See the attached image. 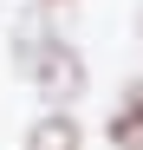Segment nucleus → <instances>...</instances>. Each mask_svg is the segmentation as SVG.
I'll list each match as a JSON object with an SVG mask.
<instances>
[{
    "label": "nucleus",
    "instance_id": "1",
    "mask_svg": "<svg viewBox=\"0 0 143 150\" xmlns=\"http://www.w3.org/2000/svg\"><path fill=\"white\" fill-rule=\"evenodd\" d=\"M20 65L33 72V85L46 91V98H59V105H72V98L85 91V59L72 52L65 39H46V33H20Z\"/></svg>",
    "mask_w": 143,
    "mask_h": 150
},
{
    "label": "nucleus",
    "instance_id": "2",
    "mask_svg": "<svg viewBox=\"0 0 143 150\" xmlns=\"http://www.w3.org/2000/svg\"><path fill=\"white\" fill-rule=\"evenodd\" d=\"M104 131H111V144H117V150H143V79H137V85H124V105L111 111Z\"/></svg>",
    "mask_w": 143,
    "mask_h": 150
},
{
    "label": "nucleus",
    "instance_id": "3",
    "mask_svg": "<svg viewBox=\"0 0 143 150\" xmlns=\"http://www.w3.org/2000/svg\"><path fill=\"white\" fill-rule=\"evenodd\" d=\"M26 150H78V124H72L65 111H46V117L33 124V137H26Z\"/></svg>",
    "mask_w": 143,
    "mask_h": 150
},
{
    "label": "nucleus",
    "instance_id": "4",
    "mask_svg": "<svg viewBox=\"0 0 143 150\" xmlns=\"http://www.w3.org/2000/svg\"><path fill=\"white\" fill-rule=\"evenodd\" d=\"M39 7H59V0H39Z\"/></svg>",
    "mask_w": 143,
    "mask_h": 150
}]
</instances>
